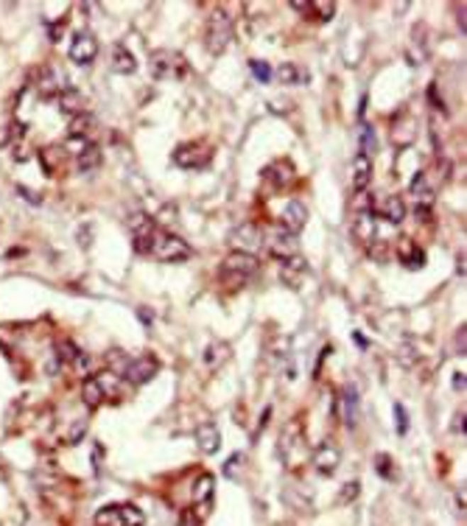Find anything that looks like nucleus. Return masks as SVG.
I'll list each match as a JSON object with an SVG mask.
<instances>
[{"label": "nucleus", "instance_id": "nucleus-1", "mask_svg": "<svg viewBox=\"0 0 467 526\" xmlns=\"http://www.w3.org/2000/svg\"><path fill=\"white\" fill-rule=\"evenodd\" d=\"M233 17H230V11L224 9V6H216L213 11H210V17H207V23H204V48H207V53H224L227 50V45L233 43Z\"/></svg>", "mask_w": 467, "mask_h": 526}, {"label": "nucleus", "instance_id": "nucleus-2", "mask_svg": "<svg viewBox=\"0 0 467 526\" xmlns=\"http://www.w3.org/2000/svg\"><path fill=\"white\" fill-rule=\"evenodd\" d=\"M148 70H151V76L160 79V82H171V79H174V82H182V79L190 76V65H187L185 56H182L180 50H168V48H160V50L151 53Z\"/></svg>", "mask_w": 467, "mask_h": 526}, {"label": "nucleus", "instance_id": "nucleus-3", "mask_svg": "<svg viewBox=\"0 0 467 526\" xmlns=\"http://www.w3.org/2000/svg\"><path fill=\"white\" fill-rule=\"evenodd\" d=\"M148 255H151V258H157V261H163V263H182V261L190 258V247H187V241H182L180 235H174V232H168V230L157 227Z\"/></svg>", "mask_w": 467, "mask_h": 526}, {"label": "nucleus", "instance_id": "nucleus-4", "mask_svg": "<svg viewBox=\"0 0 467 526\" xmlns=\"http://www.w3.org/2000/svg\"><path fill=\"white\" fill-rule=\"evenodd\" d=\"M258 258L255 255H246V252H230L224 261H221V269H219V274H221V280L227 283V286H241V283H246V277H252L255 272H258Z\"/></svg>", "mask_w": 467, "mask_h": 526}, {"label": "nucleus", "instance_id": "nucleus-5", "mask_svg": "<svg viewBox=\"0 0 467 526\" xmlns=\"http://www.w3.org/2000/svg\"><path fill=\"white\" fill-rule=\"evenodd\" d=\"M213 157V149L204 146V143H180L171 154L174 166L177 168H185V171H193V168H204Z\"/></svg>", "mask_w": 467, "mask_h": 526}, {"label": "nucleus", "instance_id": "nucleus-6", "mask_svg": "<svg viewBox=\"0 0 467 526\" xmlns=\"http://www.w3.org/2000/svg\"><path fill=\"white\" fill-rule=\"evenodd\" d=\"M126 224H129V230H132V244H135V249H138L141 255H148L151 241H154V232H157L160 224L151 219L148 213H132Z\"/></svg>", "mask_w": 467, "mask_h": 526}, {"label": "nucleus", "instance_id": "nucleus-7", "mask_svg": "<svg viewBox=\"0 0 467 526\" xmlns=\"http://www.w3.org/2000/svg\"><path fill=\"white\" fill-rule=\"evenodd\" d=\"M233 247L235 252H246V255H255L263 244H266V235H263V230L258 227V224H252V221H246V224H241L238 230L233 232Z\"/></svg>", "mask_w": 467, "mask_h": 526}, {"label": "nucleus", "instance_id": "nucleus-8", "mask_svg": "<svg viewBox=\"0 0 467 526\" xmlns=\"http://www.w3.org/2000/svg\"><path fill=\"white\" fill-rule=\"evenodd\" d=\"M157 370H160V361H157L154 355L129 358V364H126V370H123V378H126L129 384H135V387H143V384H148V381L157 375Z\"/></svg>", "mask_w": 467, "mask_h": 526}, {"label": "nucleus", "instance_id": "nucleus-9", "mask_svg": "<svg viewBox=\"0 0 467 526\" xmlns=\"http://www.w3.org/2000/svg\"><path fill=\"white\" fill-rule=\"evenodd\" d=\"M213 495H216V479L210 473H202L196 482H193V504H196V515L199 518H207L210 515V504H213Z\"/></svg>", "mask_w": 467, "mask_h": 526}, {"label": "nucleus", "instance_id": "nucleus-10", "mask_svg": "<svg viewBox=\"0 0 467 526\" xmlns=\"http://www.w3.org/2000/svg\"><path fill=\"white\" fill-rule=\"evenodd\" d=\"M266 247H269V252H272L275 258H280V261H285V258H291V255H297V252H300L297 235H294V232H288V230H282V227L272 230V232L266 235Z\"/></svg>", "mask_w": 467, "mask_h": 526}, {"label": "nucleus", "instance_id": "nucleus-11", "mask_svg": "<svg viewBox=\"0 0 467 526\" xmlns=\"http://www.w3.org/2000/svg\"><path fill=\"white\" fill-rule=\"evenodd\" d=\"M98 56V40H95L93 31H79L70 43V59L76 65H90Z\"/></svg>", "mask_w": 467, "mask_h": 526}, {"label": "nucleus", "instance_id": "nucleus-12", "mask_svg": "<svg viewBox=\"0 0 467 526\" xmlns=\"http://www.w3.org/2000/svg\"><path fill=\"white\" fill-rule=\"evenodd\" d=\"M280 224H282V230H288V232L297 235V232L308 224V208H305V202H300V199L285 202V208H282V213H280Z\"/></svg>", "mask_w": 467, "mask_h": 526}, {"label": "nucleus", "instance_id": "nucleus-13", "mask_svg": "<svg viewBox=\"0 0 467 526\" xmlns=\"http://www.w3.org/2000/svg\"><path fill=\"white\" fill-rule=\"evenodd\" d=\"M397 258H400V263L406 269H412V272L425 266V252L417 247V241L412 235H400V241H397Z\"/></svg>", "mask_w": 467, "mask_h": 526}, {"label": "nucleus", "instance_id": "nucleus-14", "mask_svg": "<svg viewBox=\"0 0 467 526\" xmlns=\"http://www.w3.org/2000/svg\"><path fill=\"white\" fill-rule=\"evenodd\" d=\"M305 274H308V263H305V258H302L300 252L282 261L280 277H282V283H285V286H291V289H300V283L305 280Z\"/></svg>", "mask_w": 467, "mask_h": 526}, {"label": "nucleus", "instance_id": "nucleus-15", "mask_svg": "<svg viewBox=\"0 0 467 526\" xmlns=\"http://www.w3.org/2000/svg\"><path fill=\"white\" fill-rule=\"evenodd\" d=\"M260 176H263L272 188L282 190L285 185H291V182H294V166H291L288 160H275V163H269V166L263 168V174Z\"/></svg>", "mask_w": 467, "mask_h": 526}, {"label": "nucleus", "instance_id": "nucleus-16", "mask_svg": "<svg viewBox=\"0 0 467 526\" xmlns=\"http://www.w3.org/2000/svg\"><path fill=\"white\" fill-rule=\"evenodd\" d=\"M339 412H341L344 426H347V429H356V423H358V412H361V406H358V390H356V387H344V390H341Z\"/></svg>", "mask_w": 467, "mask_h": 526}, {"label": "nucleus", "instance_id": "nucleus-17", "mask_svg": "<svg viewBox=\"0 0 467 526\" xmlns=\"http://www.w3.org/2000/svg\"><path fill=\"white\" fill-rule=\"evenodd\" d=\"M370 182H373V160H370V154H361L358 151L353 157V193L367 190Z\"/></svg>", "mask_w": 467, "mask_h": 526}, {"label": "nucleus", "instance_id": "nucleus-18", "mask_svg": "<svg viewBox=\"0 0 467 526\" xmlns=\"http://www.w3.org/2000/svg\"><path fill=\"white\" fill-rule=\"evenodd\" d=\"M339 465H341V451H339L333 442H322V445L314 451V468H317L319 473H333Z\"/></svg>", "mask_w": 467, "mask_h": 526}, {"label": "nucleus", "instance_id": "nucleus-19", "mask_svg": "<svg viewBox=\"0 0 467 526\" xmlns=\"http://www.w3.org/2000/svg\"><path fill=\"white\" fill-rule=\"evenodd\" d=\"M109 62H112V70H115V73H121V76H132V73L138 70V59H135V53H132L123 43H118L115 48H112Z\"/></svg>", "mask_w": 467, "mask_h": 526}, {"label": "nucleus", "instance_id": "nucleus-20", "mask_svg": "<svg viewBox=\"0 0 467 526\" xmlns=\"http://www.w3.org/2000/svg\"><path fill=\"white\" fill-rule=\"evenodd\" d=\"M294 9H300V14H308V17H317L327 23L333 14H336V3H325V0H291Z\"/></svg>", "mask_w": 467, "mask_h": 526}, {"label": "nucleus", "instance_id": "nucleus-21", "mask_svg": "<svg viewBox=\"0 0 467 526\" xmlns=\"http://www.w3.org/2000/svg\"><path fill=\"white\" fill-rule=\"evenodd\" d=\"M59 109H62L65 115L76 118V115L87 112V101H84V95H82L79 90L67 87V90H62V92H59Z\"/></svg>", "mask_w": 467, "mask_h": 526}, {"label": "nucleus", "instance_id": "nucleus-22", "mask_svg": "<svg viewBox=\"0 0 467 526\" xmlns=\"http://www.w3.org/2000/svg\"><path fill=\"white\" fill-rule=\"evenodd\" d=\"M353 235H356L358 241H364V244H370V247H373L375 235H378L373 210H367V213H356V219H353Z\"/></svg>", "mask_w": 467, "mask_h": 526}, {"label": "nucleus", "instance_id": "nucleus-23", "mask_svg": "<svg viewBox=\"0 0 467 526\" xmlns=\"http://www.w3.org/2000/svg\"><path fill=\"white\" fill-rule=\"evenodd\" d=\"M196 445L204 451V453H216L221 448V434L216 429V423H202L196 429Z\"/></svg>", "mask_w": 467, "mask_h": 526}, {"label": "nucleus", "instance_id": "nucleus-24", "mask_svg": "<svg viewBox=\"0 0 467 526\" xmlns=\"http://www.w3.org/2000/svg\"><path fill=\"white\" fill-rule=\"evenodd\" d=\"M380 213H383V219L389 221V224H400V221L406 219V202H403V196H397V193L386 196Z\"/></svg>", "mask_w": 467, "mask_h": 526}, {"label": "nucleus", "instance_id": "nucleus-25", "mask_svg": "<svg viewBox=\"0 0 467 526\" xmlns=\"http://www.w3.org/2000/svg\"><path fill=\"white\" fill-rule=\"evenodd\" d=\"M101 163H104L101 149L95 143H87V149L79 154V174H93V171L101 168Z\"/></svg>", "mask_w": 467, "mask_h": 526}, {"label": "nucleus", "instance_id": "nucleus-26", "mask_svg": "<svg viewBox=\"0 0 467 526\" xmlns=\"http://www.w3.org/2000/svg\"><path fill=\"white\" fill-rule=\"evenodd\" d=\"M104 387H101V381L98 378H87L84 384H82V403L87 406V409H98L101 403H104Z\"/></svg>", "mask_w": 467, "mask_h": 526}, {"label": "nucleus", "instance_id": "nucleus-27", "mask_svg": "<svg viewBox=\"0 0 467 526\" xmlns=\"http://www.w3.org/2000/svg\"><path fill=\"white\" fill-rule=\"evenodd\" d=\"M278 76H280L282 85H308V70H302L294 62H282L278 68Z\"/></svg>", "mask_w": 467, "mask_h": 526}, {"label": "nucleus", "instance_id": "nucleus-28", "mask_svg": "<svg viewBox=\"0 0 467 526\" xmlns=\"http://www.w3.org/2000/svg\"><path fill=\"white\" fill-rule=\"evenodd\" d=\"M227 358H230V348H227L224 342H213V345L204 348V364H207L210 370H219Z\"/></svg>", "mask_w": 467, "mask_h": 526}, {"label": "nucleus", "instance_id": "nucleus-29", "mask_svg": "<svg viewBox=\"0 0 467 526\" xmlns=\"http://www.w3.org/2000/svg\"><path fill=\"white\" fill-rule=\"evenodd\" d=\"M65 154H67V151H65V149H59V146H53V143L40 149V160H43V166H45L48 174H53V171H56V168L62 166Z\"/></svg>", "mask_w": 467, "mask_h": 526}, {"label": "nucleus", "instance_id": "nucleus-30", "mask_svg": "<svg viewBox=\"0 0 467 526\" xmlns=\"http://www.w3.org/2000/svg\"><path fill=\"white\" fill-rule=\"evenodd\" d=\"M95 129V118L90 115V112H82V115H76L73 118V124H70V137H82V140H87V134Z\"/></svg>", "mask_w": 467, "mask_h": 526}, {"label": "nucleus", "instance_id": "nucleus-31", "mask_svg": "<svg viewBox=\"0 0 467 526\" xmlns=\"http://www.w3.org/2000/svg\"><path fill=\"white\" fill-rule=\"evenodd\" d=\"M118 510H121V526H143L145 524L143 512L135 507V504H118Z\"/></svg>", "mask_w": 467, "mask_h": 526}, {"label": "nucleus", "instance_id": "nucleus-32", "mask_svg": "<svg viewBox=\"0 0 467 526\" xmlns=\"http://www.w3.org/2000/svg\"><path fill=\"white\" fill-rule=\"evenodd\" d=\"M82 355V348H76L73 342H56V358H59V364H73L76 358Z\"/></svg>", "mask_w": 467, "mask_h": 526}, {"label": "nucleus", "instance_id": "nucleus-33", "mask_svg": "<svg viewBox=\"0 0 467 526\" xmlns=\"http://www.w3.org/2000/svg\"><path fill=\"white\" fill-rule=\"evenodd\" d=\"M95 526H121V510H118V504L98 510L95 512Z\"/></svg>", "mask_w": 467, "mask_h": 526}, {"label": "nucleus", "instance_id": "nucleus-34", "mask_svg": "<svg viewBox=\"0 0 467 526\" xmlns=\"http://www.w3.org/2000/svg\"><path fill=\"white\" fill-rule=\"evenodd\" d=\"M106 364H109L112 375H123V370H126V364H129V358H126L121 350H112V353H106Z\"/></svg>", "mask_w": 467, "mask_h": 526}, {"label": "nucleus", "instance_id": "nucleus-35", "mask_svg": "<svg viewBox=\"0 0 467 526\" xmlns=\"http://www.w3.org/2000/svg\"><path fill=\"white\" fill-rule=\"evenodd\" d=\"M243 465H246V456H243V453H233V456L224 462V476H227V479H235V476L243 471Z\"/></svg>", "mask_w": 467, "mask_h": 526}, {"label": "nucleus", "instance_id": "nucleus-36", "mask_svg": "<svg viewBox=\"0 0 467 526\" xmlns=\"http://www.w3.org/2000/svg\"><path fill=\"white\" fill-rule=\"evenodd\" d=\"M249 70L255 73V79H258L260 85L272 82V68H269L266 62H260V59H252V62H249Z\"/></svg>", "mask_w": 467, "mask_h": 526}, {"label": "nucleus", "instance_id": "nucleus-37", "mask_svg": "<svg viewBox=\"0 0 467 526\" xmlns=\"http://www.w3.org/2000/svg\"><path fill=\"white\" fill-rule=\"evenodd\" d=\"M358 493H361V484L356 482V479H353V482H347L341 490H339V504H350V501H356V498H358Z\"/></svg>", "mask_w": 467, "mask_h": 526}, {"label": "nucleus", "instance_id": "nucleus-38", "mask_svg": "<svg viewBox=\"0 0 467 526\" xmlns=\"http://www.w3.org/2000/svg\"><path fill=\"white\" fill-rule=\"evenodd\" d=\"M43 73H45V79H40V82H37V87H40L43 95H53L56 87H59V79H56V73H53V70H48V68L43 70Z\"/></svg>", "mask_w": 467, "mask_h": 526}, {"label": "nucleus", "instance_id": "nucleus-39", "mask_svg": "<svg viewBox=\"0 0 467 526\" xmlns=\"http://www.w3.org/2000/svg\"><path fill=\"white\" fill-rule=\"evenodd\" d=\"M395 420H397V434L406 437L409 434V414H406L403 403H395Z\"/></svg>", "mask_w": 467, "mask_h": 526}, {"label": "nucleus", "instance_id": "nucleus-40", "mask_svg": "<svg viewBox=\"0 0 467 526\" xmlns=\"http://www.w3.org/2000/svg\"><path fill=\"white\" fill-rule=\"evenodd\" d=\"M370 149H375V132L367 124V127H361V154H367Z\"/></svg>", "mask_w": 467, "mask_h": 526}, {"label": "nucleus", "instance_id": "nucleus-41", "mask_svg": "<svg viewBox=\"0 0 467 526\" xmlns=\"http://www.w3.org/2000/svg\"><path fill=\"white\" fill-rule=\"evenodd\" d=\"M84 431H87V420H79V423H73V429H70V434H67V442H79Z\"/></svg>", "mask_w": 467, "mask_h": 526}, {"label": "nucleus", "instance_id": "nucleus-42", "mask_svg": "<svg viewBox=\"0 0 467 526\" xmlns=\"http://www.w3.org/2000/svg\"><path fill=\"white\" fill-rule=\"evenodd\" d=\"M177 526H202V518H199L193 510H185V512L180 515V524Z\"/></svg>", "mask_w": 467, "mask_h": 526}, {"label": "nucleus", "instance_id": "nucleus-43", "mask_svg": "<svg viewBox=\"0 0 467 526\" xmlns=\"http://www.w3.org/2000/svg\"><path fill=\"white\" fill-rule=\"evenodd\" d=\"M375 468H378L380 476H389V456L386 453H378L375 456Z\"/></svg>", "mask_w": 467, "mask_h": 526}, {"label": "nucleus", "instance_id": "nucleus-44", "mask_svg": "<svg viewBox=\"0 0 467 526\" xmlns=\"http://www.w3.org/2000/svg\"><path fill=\"white\" fill-rule=\"evenodd\" d=\"M467 331H465V325L456 331V353H462L465 355V342H467V336H465Z\"/></svg>", "mask_w": 467, "mask_h": 526}, {"label": "nucleus", "instance_id": "nucleus-45", "mask_svg": "<svg viewBox=\"0 0 467 526\" xmlns=\"http://www.w3.org/2000/svg\"><path fill=\"white\" fill-rule=\"evenodd\" d=\"M454 431H456V434H459V431L465 434V412H456V417H454Z\"/></svg>", "mask_w": 467, "mask_h": 526}, {"label": "nucleus", "instance_id": "nucleus-46", "mask_svg": "<svg viewBox=\"0 0 467 526\" xmlns=\"http://www.w3.org/2000/svg\"><path fill=\"white\" fill-rule=\"evenodd\" d=\"M465 387H467L465 372H456V375H454V390H456V392H465Z\"/></svg>", "mask_w": 467, "mask_h": 526}, {"label": "nucleus", "instance_id": "nucleus-47", "mask_svg": "<svg viewBox=\"0 0 467 526\" xmlns=\"http://www.w3.org/2000/svg\"><path fill=\"white\" fill-rule=\"evenodd\" d=\"M456 272H459V274L465 277V252H462V255L456 258Z\"/></svg>", "mask_w": 467, "mask_h": 526}, {"label": "nucleus", "instance_id": "nucleus-48", "mask_svg": "<svg viewBox=\"0 0 467 526\" xmlns=\"http://www.w3.org/2000/svg\"><path fill=\"white\" fill-rule=\"evenodd\" d=\"M138 313H141V319L145 322V325H151V311H145V308H141Z\"/></svg>", "mask_w": 467, "mask_h": 526}, {"label": "nucleus", "instance_id": "nucleus-49", "mask_svg": "<svg viewBox=\"0 0 467 526\" xmlns=\"http://www.w3.org/2000/svg\"><path fill=\"white\" fill-rule=\"evenodd\" d=\"M456 20H459V28H462V34H465V9L459 11V17H456Z\"/></svg>", "mask_w": 467, "mask_h": 526}]
</instances>
